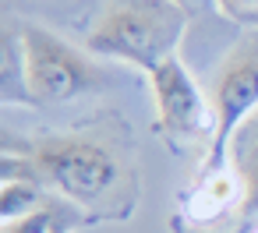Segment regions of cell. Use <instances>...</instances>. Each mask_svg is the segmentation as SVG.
I'll return each instance as SVG.
<instances>
[{
  "mask_svg": "<svg viewBox=\"0 0 258 233\" xmlns=\"http://www.w3.org/2000/svg\"><path fill=\"white\" fill-rule=\"evenodd\" d=\"M22 156L50 194L75 205L92 222L127 219L135 212L138 177L127 152H120L110 138L85 131L43 134L36 141H25Z\"/></svg>",
  "mask_w": 258,
  "mask_h": 233,
  "instance_id": "1",
  "label": "cell"
},
{
  "mask_svg": "<svg viewBox=\"0 0 258 233\" xmlns=\"http://www.w3.org/2000/svg\"><path fill=\"white\" fill-rule=\"evenodd\" d=\"M187 22L191 15L173 0H103L85 36V50L92 57L152 74L163 60L177 57Z\"/></svg>",
  "mask_w": 258,
  "mask_h": 233,
  "instance_id": "2",
  "label": "cell"
},
{
  "mask_svg": "<svg viewBox=\"0 0 258 233\" xmlns=\"http://www.w3.org/2000/svg\"><path fill=\"white\" fill-rule=\"evenodd\" d=\"M212 110H216V131L198 163V173L223 170L230 163L233 138L258 113V32L240 39L219 64V74L212 82Z\"/></svg>",
  "mask_w": 258,
  "mask_h": 233,
  "instance_id": "3",
  "label": "cell"
},
{
  "mask_svg": "<svg viewBox=\"0 0 258 233\" xmlns=\"http://www.w3.org/2000/svg\"><path fill=\"white\" fill-rule=\"evenodd\" d=\"M25 53V78L32 106H57L99 89V71L89 64L82 50H75L57 32L29 22L18 32Z\"/></svg>",
  "mask_w": 258,
  "mask_h": 233,
  "instance_id": "4",
  "label": "cell"
},
{
  "mask_svg": "<svg viewBox=\"0 0 258 233\" xmlns=\"http://www.w3.org/2000/svg\"><path fill=\"white\" fill-rule=\"evenodd\" d=\"M145 78L156 103V131L166 145L180 148L191 141H212V131H216L212 96L202 92V85L195 82V74L180 57L163 60Z\"/></svg>",
  "mask_w": 258,
  "mask_h": 233,
  "instance_id": "5",
  "label": "cell"
},
{
  "mask_svg": "<svg viewBox=\"0 0 258 233\" xmlns=\"http://www.w3.org/2000/svg\"><path fill=\"white\" fill-rule=\"evenodd\" d=\"M244 201V180L233 163L212 173H195L191 187L180 194V226H212L226 212H240Z\"/></svg>",
  "mask_w": 258,
  "mask_h": 233,
  "instance_id": "6",
  "label": "cell"
},
{
  "mask_svg": "<svg viewBox=\"0 0 258 233\" xmlns=\"http://www.w3.org/2000/svg\"><path fill=\"white\" fill-rule=\"evenodd\" d=\"M230 163L237 166L240 180H244V201H240V215L251 222L258 219V113L240 127V134L230 145Z\"/></svg>",
  "mask_w": 258,
  "mask_h": 233,
  "instance_id": "7",
  "label": "cell"
},
{
  "mask_svg": "<svg viewBox=\"0 0 258 233\" xmlns=\"http://www.w3.org/2000/svg\"><path fill=\"white\" fill-rule=\"evenodd\" d=\"M0 103H8V106H32L29 78H25V53H22V39H18V36H8V39H4V67H0Z\"/></svg>",
  "mask_w": 258,
  "mask_h": 233,
  "instance_id": "8",
  "label": "cell"
},
{
  "mask_svg": "<svg viewBox=\"0 0 258 233\" xmlns=\"http://www.w3.org/2000/svg\"><path fill=\"white\" fill-rule=\"evenodd\" d=\"M50 201V191L36 180V177H22V180H4L0 187V219H15L25 215L39 205Z\"/></svg>",
  "mask_w": 258,
  "mask_h": 233,
  "instance_id": "9",
  "label": "cell"
},
{
  "mask_svg": "<svg viewBox=\"0 0 258 233\" xmlns=\"http://www.w3.org/2000/svg\"><path fill=\"white\" fill-rule=\"evenodd\" d=\"M219 15L240 25H258V0H219Z\"/></svg>",
  "mask_w": 258,
  "mask_h": 233,
  "instance_id": "10",
  "label": "cell"
},
{
  "mask_svg": "<svg viewBox=\"0 0 258 233\" xmlns=\"http://www.w3.org/2000/svg\"><path fill=\"white\" fill-rule=\"evenodd\" d=\"M173 4L187 15H202V11H219V0H173Z\"/></svg>",
  "mask_w": 258,
  "mask_h": 233,
  "instance_id": "11",
  "label": "cell"
},
{
  "mask_svg": "<svg viewBox=\"0 0 258 233\" xmlns=\"http://www.w3.org/2000/svg\"><path fill=\"white\" fill-rule=\"evenodd\" d=\"M254 233H258V229H254Z\"/></svg>",
  "mask_w": 258,
  "mask_h": 233,
  "instance_id": "12",
  "label": "cell"
}]
</instances>
